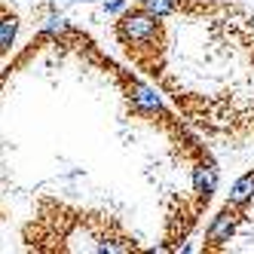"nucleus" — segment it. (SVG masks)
Here are the masks:
<instances>
[{
	"label": "nucleus",
	"mask_w": 254,
	"mask_h": 254,
	"mask_svg": "<svg viewBox=\"0 0 254 254\" xmlns=\"http://www.w3.org/2000/svg\"><path fill=\"white\" fill-rule=\"evenodd\" d=\"M117 34H120V40L129 46V49H132V46H135V49L153 46L156 37H159V19H156L153 12H147V9H129V12L120 19Z\"/></svg>",
	"instance_id": "obj_1"
},
{
	"label": "nucleus",
	"mask_w": 254,
	"mask_h": 254,
	"mask_svg": "<svg viewBox=\"0 0 254 254\" xmlns=\"http://www.w3.org/2000/svg\"><path fill=\"white\" fill-rule=\"evenodd\" d=\"M15 34H19V19H15V15H3V19H0V59L9 52Z\"/></svg>",
	"instance_id": "obj_6"
},
{
	"label": "nucleus",
	"mask_w": 254,
	"mask_h": 254,
	"mask_svg": "<svg viewBox=\"0 0 254 254\" xmlns=\"http://www.w3.org/2000/svg\"><path fill=\"white\" fill-rule=\"evenodd\" d=\"M132 101H135L138 111H144V114H159L162 111L159 92L150 89V86H144V83H132Z\"/></svg>",
	"instance_id": "obj_3"
},
{
	"label": "nucleus",
	"mask_w": 254,
	"mask_h": 254,
	"mask_svg": "<svg viewBox=\"0 0 254 254\" xmlns=\"http://www.w3.org/2000/svg\"><path fill=\"white\" fill-rule=\"evenodd\" d=\"M123 9H126L123 0H111V3H104V12H111V15H117V12H123Z\"/></svg>",
	"instance_id": "obj_9"
},
{
	"label": "nucleus",
	"mask_w": 254,
	"mask_h": 254,
	"mask_svg": "<svg viewBox=\"0 0 254 254\" xmlns=\"http://www.w3.org/2000/svg\"><path fill=\"white\" fill-rule=\"evenodd\" d=\"M141 9L153 12L156 19H166V15L175 12V0H141Z\"/></svg>",
	"instance_id": "obj_7"
},
{
	"label": "nucleus",
	"mask_w": 254,
	"mask_h": 254,
	"mask_svg": "<svg viewBox=\"0 0 254 254\" xmlns=\"http://www.w3.org/2000/svg\"><path fill=\"white\" fill-rule=\"evenodd\" d=\"M239 217H242L239 211L227 205V208L211 221V227L205 230V242H211V245H224V242H230V236L236 233V227H239Z\"/></svg>",
	"instance_id": "obj_2"
},
{
	"label": "nucleus",
	"mask_w": 254,
	"mask_h": 254,
	"mask_svg": "<svg viewBox=\"0 0 254 254\" xmlns=\"http://www.w3.org/2000/svg\"><path fill=\"white\" fill-rule=\"evenodd\" d=\"M254 199V175H245L233 184L230 190V205H248Z\"/></svg>",
	"instance_id": "obj_5"
},
{
	"label": "nucleus",
	"mask_w": 254,
	"mask_h": 254,
	"mask_svg": "<svg viewBox=\"0 0 254 254\" xmlns=\"http://www.w3.org/2000/svg\"><path fill=\"white\" fill-rule=\"evenodd\" d=\"M43 31L46 34H62V31H67V25H64V19H49Z\"/></svg>",
	"instance_id": "obj_8"
},
{
	"label": "nucleus",
	"mask_w": 254,
	"mask_h": 254,
	"mask_svg": "<svg viewBox=\"0 0 254 254\" xmlns=\"http://www.w3.org/2000/svg\"><path fill=\"white\" fill-rule=\"evenodd\" d=\"M193 190L208 202L211 193L217 190V169H211V166H196L193 169Z\"/></svg>",
	"instance_id": "obj_4"
}]
</instances>
